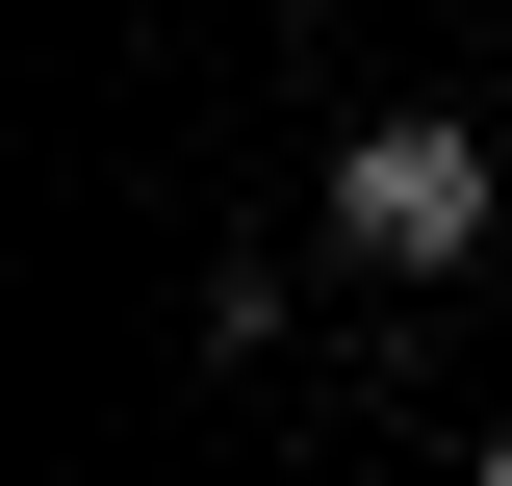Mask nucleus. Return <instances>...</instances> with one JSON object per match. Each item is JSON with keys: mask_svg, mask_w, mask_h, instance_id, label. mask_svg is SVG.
<instances>
[{"mask_svg": "<svg viewBox=\"0 0 512 486\" xmlns=\"http://www.w3.org/2000/svg\"><path fill=\"white\" fill-rule=\"evenodd\" d=\"M333 231H359L384 282H436V256H487V128H461V103H384L359 154H333Z\"/></svg>", "mask_w": 512, "mask_h": 486, "instance_id": "f257e3e1", "label": "nucleus"}, {"mask_svg": "<svg viewBox=\"0 0 512 486\" xmlns=\"http://www.w3.org/2000/svg\"><path fill=\"white\" fill-rule=\"evenodd\" d=\"M487 486H512V461H487Z\"/></svg>", "mask_w": 512, "mask_h": 486, "instance_id": "f03ea898", "label": "nucleus"}]
</instances>
